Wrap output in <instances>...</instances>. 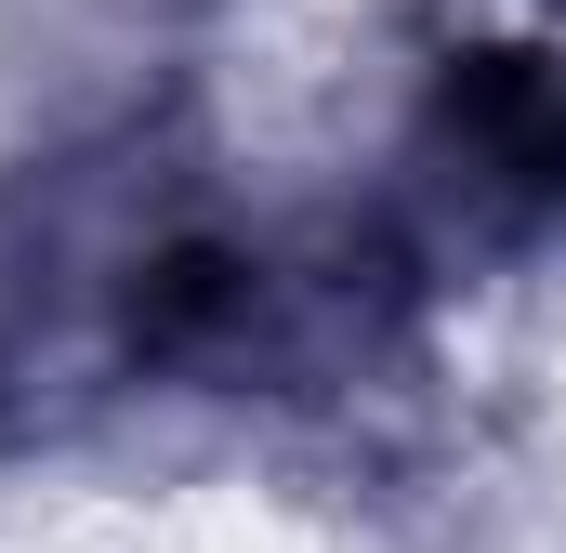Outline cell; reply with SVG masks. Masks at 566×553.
Listing matches in <instances>:
<instances>
[{"label":"cell","mask_w":566,"mask_h":553,"mask_svg":"<svg viewBox=\"0 0 566 553\" xmlns=\"http://www.w3.org/2000/svg\"><path fill=\"white\" fill-rule=\"evenodd\" d=\"M0 553H343L303 514L251 501V488H158V501H66L40 528H13Z\"/></svg>","instance_id":"6da1fadb"}]
</instances>
